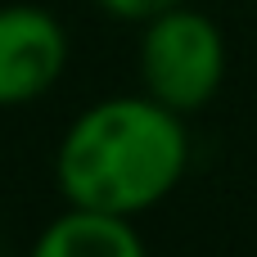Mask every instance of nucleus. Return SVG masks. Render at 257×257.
<instances>
[{
  "instance_id": "20e7f679",
  "label": "nucleus",
  "mask_w": 257,
  "mask_h": 257,
  "mask_svg": "<svg viewBox=\"0 0 257 257\" xmlns=\"http://www.w3.org/2000/svg\"><path fill=\"white\" fill-rule=\"evenodd\" d=\"M27 257H149V248L136 221L63 203V212L41 226Z\"/></svg>"
},
{
  "instance_id": "f03ea898",
  "label": "nucleus",
  "mask_w": 257,
  "mask_h": 257,
  "mask_svg": "<svg viewBox=\"0 0 257 257\" xmlns=\"http://www.w3.org/2000/svg\"><path fill=\"white\" fill-rule=\"evenodd\" d=\"M140 90L176 113H199L226 81V36L190 0L149 18L136 45Z\"/></svg>"
},
{
  "instance_id": "39448f33",
  "label": "nucleus",
  "mask_w": 257,
  "mask_h": 257,
  "mask_svg": "<svg viewBox=\"0 0 257 257\" xmlns=\"http://www.w3.org/2000/svg\"><path fill=\"white\" fill-rule=\"evenodd\" d=\"M95 5H99V14H108L113 23L145 27L149 18H158V14H167V9H176V5H185V0H95Z\"/></svg>"
},
{
  "instance_id": "7ed1b4c3",
  "label": "nucleus",
  "mask_w": 257,
  "mask_h": 257,
  "mask_svg": "<svg viewBox=\"0 0 257 257\" xmlns=\"http://www.w3.org/2000/svg\"><path fill=\"white\" fill-rule=\"evenodd\" d=\"M68 27L54 9L32 0L0 5V108L45 99L68 68Z\"/></svg>"
},
{
  "instance_id": "f257e3e1",
  "label": "nucleus",
  "mask_w": 257,
  "mask_h": 257,
  "mask_svg": "<svg viewBox=\"0 0 257 257\" xmlns=\"http://www.w3.org/2000/svg\"><path fill=\"white\" fill-rule=\"evenodd\" d=\"M190 126L185 113L145 90L104 95L86 104L59 136L54 185L68 208L108 217H145L185 181Z\"/></svg>"
}]
</instances>
